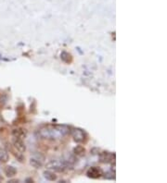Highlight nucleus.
Returning <instances> with one entry per match:
<instances>
[{
  "label": "nucleus",
  "mask_w": 167,
  "mask_h": 183,
  "mask_svg": "<svg viewBox=\"0 0 167 183\" xmlns=\"http://www.w3.org/2000/svg\"><path fill=\"white\" fill-rule=\"evenodd\" d=\"M86 175L90 178H99L103 175V171L101 168H99L98 167H91L88 170L86 171Z\"/></svg>",
  "instance_id": "nucleus-5"
},
{
  "label": "nucleus",
  "mask_w": 167,
  "mask_h": 183,
  "mask_svg": "<svg viewBox=\"0 0 167 183\" xmlns=\"http://www.w3.org/2000/svg\"><path fill=\"white\" fill-rule=\"evenodd\" d=\"M114 157H115V154L109 153V152H102V153H100L99 155V162L103 163V164L112 162V160L114 159Z\"/></svg>",
  "instance_id": "nucleus-6"
},
{
  "label": "nucleus",
  "mask_w": 167,
  "mask_h": 183,
  "mask_svg": "<svg viewBox=\"0 0 167 183\" xmlns=\"http://www.w3.org/2000/svg\"><path fill=\"white\" fill-rule=\"evenodd\" d=\"M72 136H73V141L77 142V144H82V142H84L86 140V137L85 131H83L80 129H73L72 132Z\"/></svg>",
  "instance_id": "nucleus-4"
},
{
  "label": "nucleus",
  "mask_w": 167,
  "mask_h": 183,
  "mask_svg": "<svg viewBox=\"0 0 167 183\" xmlns=\"http://www.w3.org/2000/svg\"><path fill=\"white\" fill-rule=\"evenodd\" d=\"M10 159V154L8 151L4 148H0V162L1 163H7Z\"/></svg>",
  "instance_id": "nucleus-11"
},
{
  "label": "nucleus",
  "mask_w": 167,
  "mask_h": 183,
  "mask_svg": "<svg viewBox=\"0 0 167 183\" xmlns=\"http://www.w3.org/2000/svg\"><path fill=\"white\" fill-rule=\"evenodd\" d=\"M4 172H5V175L8 178H13L17 174V169L12 166H8L6 167Z\"/></svg>",
  "instance_id": "nucleus-10"
},
{
  "label": "nucleus",
  "mask_w": 167,
  "mask_h": 183,
  "mask_svg": "<svg viewBox=\"0 0 167 183\" xmlns=\"http://www.w3.org/2000/svg\"><path fill=\"white\" fill-rule=\"evenodd\" d=\"M13 145H14L15 148L18 150L20 153L23 154L26 151V145L23 142V141L21 139H18V138H15L14 141H13Z\"/></svg>",
  "instance_id": "nucleus-7"
},
{
  "label": "nucleus",
  "mask_w": 167,
  "mask_h": 183,
  "mask_svg": "<svg viewBox=\"0 0 167 183\" xmlns=\"http://www.w3.org/2000/svg\"><path fill=\"white\" fill-rule=\"evenodd\" d=\"M46 167L49 169V170L61 172L67 168V166H66L65 162L61 161V160H51V161H49L46 165Z\"/></svg>",
  "instance_id": "nucleus-2"
},
{
  "label": "nucleus",
  "mask_w": 167,
  "mask_h": 183,
  "mask_svg": "<svg viewBox=\"0 0 167 183\" xmlns=\"http://www.w3.org/2000/svg\"><path fill=\"white\" fill-rule=\"evenodd\" d=\"M60 57H61V60L64 61L65 63H69V62H71V61H72L71 55L68 54L67 52H62V53H61Z\"/></svg>",
  "instance_id": "nucleus-13"
},
{
  "label": "nucleus",
  "mask_w": 167,
  "mask_h": 183,
  "mask_svg": "<svg viewBox=\"0 0 167 183\" xmlns=\"http://www.w3.org/2000/svg\"><path fill=\"white\" fill-rule=\"evenodd\" d=\"M85 153H86V149L84 148L82 145H77L76 147H74L73 148V154L77 156L85 155Z\"/></svg>",
  "instance_id": "nucleus-12"
},
{
  "label": "nucleus",
  "mask_w": 167,
  "mask_h": 183,
  "mask_svg": "<svg viewBox=\"0 0 167 183\" xmlns=\"http://www.w3.org/2000/svg\"><path fill=\"white\" fill-rule=\"evenodd\" d=\"M12 135L14 136V138H18V139L23 140V139H25V137L27 136V131H26V129H23L21 128L14 129L12 131Z\"/></svg>",
  "instance_id": "nucleus-8"
},
{
  "label": "nucleus",
  "mask_w": 167,
  "mask_h": 183,
  "mask_svg": "<svg viewBox=\"0 0 167 183\" xmlns=\"http://www.w3.org/2000/svg\"><path fill=\"white\" fill-rule=\"evenodd\" d=\"M69 133V128L65 125L45 126L38 129V136L44 140H58Z\"/></svg>",
  "instance_id": "nucleus-1"
},
{
  "label": "nucleus",
  "mask_w": 167,
  "mask_h": 183,
  "mask_svg": "<svg viewBox=\"0 0 167 183\" xmlns=\"http://www.w3.org/2000/svg\"><path fill=\"white\" fill-rule=\"evenodd\" d=\"M8 182H11V183H13V182H19V180H10Z\"/></svg>",
  "instance_id": "nucleus-15"
},
{
  "label": "nucleus",
  "mask_w": 167,
  "mask_h": 183,
  "mask_svg": "<svg viewBox=\"0 0 167 183\" xmlns=\"http://www.w3.org/2000/svg\"><path fill=\"white\" fill-rule=\"evenodd\" d=\"M104 178L107 180H114L115 178V173L114 172H108L104 175Z\"/></svg>",
  "instance_id": "nucleus-14"
},
{
  "label": "nucleus",
  "mask_w": 167,
  "mask_h": 183,
  "mask_svg": "<svg viewBox=\"0 0 167 183\" xmlns=\"http://www.w3.org/2000/svg\"><path fill=\"white\" fill-rule=\"evenodd\" d=\"M45 160H46L45 156H44L41 153H36L31 156L30 164H31V166L34 168H41L44 166Z\"/></svg>",
  "instance_id": "nucleus-3"
},
{
  "label": "nucleus",
  "mask_w": 167,
  "mask_h": 183,
  "mask_svg": "<svg viewBox=\"0 0 167 183\" xmlns=\"http://www.w3.org/2000/svg\"><path fill=\"white\" fill-rule=\"evenodd\" d=\"M43 175H44V178L48 181H55V180H57V178H58L56 174L54 172H52L51 170H49V169L44 172Z\"/></svg>",
  "instance_id": "nucleus-9"
}]
</instances>
